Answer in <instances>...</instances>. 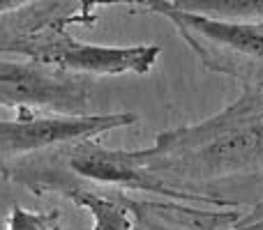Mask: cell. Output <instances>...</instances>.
I'll return each instance as SVG.
<instances>
[{
  "mask_svg": "<svg viewBox=\"0 0 263 230\" xmlns=\"http://www.w3.org/2000/svg\"><path fill=\"white\" fill-rule=\"evenodd\" d=\"M0 53H12L32 62L49 65L67 74H145L159 58L162 49L155 44L111 49L83 44L65 30H49L37 35H18L0 41Z\"/></svg>",
  "mask_w": 263,
  "mask_h": 230,
  "instance_id": "obj_1",
  "label": "cell"
},
{
  "mask_svg": "<svg viewBox=\"0 0 263 230\" xmlns=\"http://www.w3.org/2000/svg\"><path fill=\"white\" fill-rule=\"evenodd\" d=\"M114 3H134L166 16L205 60L210 58L213 62L229 58L263 60V21H224L178 9L166 0H114Z\"/></svg>",
  "mask_w": 263,
  "mask_h": 230,
  "instance_id": "obj_2",
  "label": "cell"
},
{
  "mask_svg": "<svg viewBox=\"0 0 263 230\" xmlns=\"http://www.w3.org/2000/svg\"><path fill=\"white\" fill-rule=\"evenodd\" d=\"M0 104L81 115L86 90L74 74L26 58H0Z\"/></svg>",
  "mask_w": 263,
  "mask_h": 230,
  "instance_id": "obj_3",
  "label": "cell"
},
{
  "mask_svg": "<svg viewBox=\"0 0 263 230\" xmlns=\"http://www.w3.org/2000/svg\"><path fill=\"white\" fill-rule=\"evenodd\" d=\"M136 122L132 113L116 115H49L30 120H0V157L35 152L51 145L92 138L102 131Z\"/></svg>",
  "mask_w": 263,
  "mask_h": 230,
  "instance_id": "obj_4",
  "label": "cell"
},
{
  "mask_svg": "<svg viewBox=\"0 0 263 230\" xmlns=\"http://www.w3.org/2000/svg\"><path fill=\"white\" fill-rule=\"evenodd\" d=\"M173 7L224 21H263V0H166Z\"/></svg>",
  "mask_w": 263,
  "mask_h": 230,
  "instance_id": "obj_5",
  "label": "cell"
},
{
  "mask_svg": "<svg viewBox=\"0 0 263 230\" xmlns=\"http://www.w3.org/2000/svg\"><path fill=\"white\" fill-rule=\"evenodd\" d=\"M77 203L81 207H86L88 212L92 214L95 219V226L92 230H129V221H127V214L120 205H116L114 200H106L100 198L95 194H86V191H79L74 194Z\"/></svg>",
  "mask_w": 263,
  "mask_h": 230,
  "instance_id": "obj_6",
  "label": "cell"
},
{
  "mask_svg": "<svg viewBox=\"0 0 263 230\" xmlns=\"http://www.w3.org/2000/svg\"><path fill=\"white\" fill-rule=\"evenodd\" d=\"M9 230H60L58 217L16 207L9 217Z\"/></svg>",
  "mask_w": 263,
  "mask_h": 230,
  "instance_id": "obj_7",
  "label": "cell"
},
{
  "mask_svg": "<svg viewBox=\"0 0 263 230\" xmlns=\"http://www.w3.org/2000/svg\"><path fill=\"white\" fill-rule=\"evenodd\" d=\"M37 0H0V16H7L9 12L26 9L28 5H35Z\"/></svg>",
  "mask_w": 263,
  "mask_h": 230,
  "instance_id": "obj_8",
  "label": "cell"
},
{
  "mask_svg": "<svg viewBox=\"0 0 263 230\" xmlns=\"http://www.w3.org/2000/svg\"><path fill=\"white\" fill-rule=\"evenodd\" d=\"M95 3H104V0H95Z\"/></svg>",
  "mask_w": 263,
  "mask_h": 230,
  "instance_id": "obj_9",
  "label": "cell"
}]
</instances>
